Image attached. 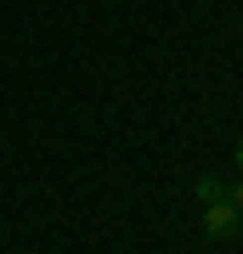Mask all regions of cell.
I'll use <instances>...</instances> for the list:
<instances>
[{"mask_svg": "<svg viewBox=\"0 0 243 254\" xmlns=\"http://www.w3.org/2000/svg\"><path fill=\"white\" fill-rule=\"evenodd\" d=\"M238 237H243V220H238Z\"/></svg>", "mask_w": 243, "mask_h": 254, "instance_id": "5", "label": "cell"}, {"mask_svg": "<svg viewBox=\"0 0 243 254\" xmlns=\"http://www.w3.org/2000/svg\"><path fill=\"white\" fill-rule=\"evenodd\" d=\"M232 158H238V170H243V136H238V147H232Z\"/></svg>", "mask_w": 243, "mask_h": 254, "instance_id": "4", "label": "cell"}, {"mask_svg": "<svg viewBox=\"0 0 243 254\" xmlns=\"http://www.w3.org/2000/svg\"><path fill=\"white\" fill-rule=\"evenodd\" d=\"M192 192H198L204 203H221V198H226V181H221V175H198V181H192Z\"/></svg>", "mask_w": 243, "mask_h": 254, "instance_id": "2", "label": "cell"}, {"mask_svg": "<svg viewBox=\"0 0 243 254\" xmlns=\"http://www.w3.org/2000/svg\"><path fill=\"white\" fill-rule=\"evenodd\" d=\"M238 220H243V215H238L226 198H221V203H204V237H238Z\"/></svg>", "mask_w": 243, "mask_h": 254, "instance_id": "1", "label": "cell"}, {"mask_svg": "<svg viewBox=\"0 0 243 254\" xmlns=\"http://www.w3.org/2000/svg\"><path fill=\"white\" fill-rule=\"evenodd\" d=\"M226 203H232V209H238V215H243V175H238V181H232V187H226Z\"/></svg>", "mask_w": 243, "mask_h": 254, "instance_id": "3", "label": "cell"}]
</instances>
